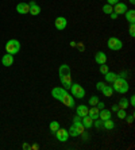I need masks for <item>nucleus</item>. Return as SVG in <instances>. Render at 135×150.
I'll return each instance as SVG.
<instances>
[{
  "label": "nucleus",
  "mask_w": 135,
  "mask_h": 150,
  "mask_svg": "<svg viewBox=\"0 0 135 150\" xmlns=\"http://www.w3.org/2000/svg\"><path fill=\"white\" fill-rule=\"evenodd\" d=\"M112 88H114V91H116L118 93H126V92L130 89L127 80L123 79V77H116V79L112 81Z\"/></svg>",
  "instance_id": "obj_1"
},
{
  "label": "nucleus",
  "mask_w": 135,
  "mask_h": 150,
  "mask_svg": "<svg viewBox=\"0 0 135 150\" xmlns=\"http://www.w3.org/2000/svg\"><path fill=\"white\" fill-rule=\"evenodd\" d=\"M6 50H7V53H10V54H16V53H19V50H20V43H19V41H16V39H10V41L6 43Z\"/></svg>",
  "instance_id": "obj_2"
},
{
  "label": "nucleus",
  "mask_w": 135,
  "mask_h": 150,
  "mask_svg": "<svg viewBox=\"0 0 135 150\" xmlns=\"http://www.w3.org/2000/svg\"><path fill=\"white\" fill-rule=\"evenodd\" d=\"M70 91H72L73 96L77 99H83L84 96H85V89H84V87H81V85L77 83H72Z\"/></svg>",
  "instance_id": "obj_3"
},
{
  "label": "nucleus",
  "mask_w": 135,
  "mask_h": 150,
  "mask_svg": "<svg viewBox=\"0 0 135 150\" xmlns=\"http://www.w3.org/2000/svg\"><path fill=\"white\" fill-rule=\"evenodd\" d=\"M107 46L111 50H115V52H116V50H120L122 47H123V42H122L119 38H116V37H112V38L108 39Z\"/></svg>",
  "instance_id": "obj_4"
},
{
  "label": "nucleus",
  "mask_w": 135,
  "mask_h": 150,
  "mask_svg": "<svg viewBox=\"0 0 135 150\" xmlns=\"http://www.w3.org/2000/svg\"><path fill=\"white\" fill-rule=\"evenodd\" d=\"M66 93H68L66 89L65 88H62V87H56V88H53L52 89V96L56 99V100H58V101L62 100V98L65 96Z\"/></svg>",
  "instance_id": "obj_5"
},
{
  "label": "nucleus",
  "mask_w": 135,
  "mask_h": 150,
  "mask_svg": "<svg viewBox=\"0 0 135 150\" xmlns=\"http://www.w3.org/2000/svg\"><path fill=\"white\" fill-rule=\"evenodd\" d=\"M56 137H57V139H58L59 142H66L68 138H69V133H68V130L59 127V129L56 131Z\"/></svg>",
  "instance_id": "obj_6"
},
{
  "label": "nucleus",
  "mask_w": 135,
  "mask_h": 150,
  "mask_svg": "<svg viewBox=\"0 0 135 150\" xmlns=\"http://www.w3.org/2000/svg\"><path fill=\"white\" fill-rule=\"evenodd\" d=\"M54 25H56V28H57V30L62 31V30H65V28H66L68 21H66V18H64V16H58V18L56 19V22H54Z\"/></svg>",
  "instance_id": "obj_7"
},
{
  "label": "nucleus",
  "mask_w": 135,
  "mask_h": 150,
  "mask_svg": "<svg viewBox=\"0 0 135 150\" xmlns=\"http://www.w3.org/2000/svg\"><path fill=\"white\" fill-rule=\"evenodd\" d=\"M62 104L66 105V107H70V108H73L74 105H76V103H74V99H73V96H70L69 93H66L65 96L62 98Z\"/></svg>",
  "instance_id": "obj_8"
},
{
  "label": "nucleus",
  "mask_w": 135,
  "mask_h": 150,
  "mask_svg": "<svg viewBox=\"0 0 135 150\" xmlns=\"http://www.w3.org/2000/svg\"><path fill=\"white\" fill-rule=\"evenodd\" d=\"M59 80H61V83H62V88H65L66 91L68 89H70V87H72V76H62V77H59Z\"/></svg>",
  "instance_id": "obj_9"
},
{
  "label": "nucleus",
  "mask_w": 135,
  "mask_h": 150,
  "mask_svg": "<svg viewBox=\"0 0 135 150\" xmlns=\"http://www.w3.org/2000/svg\"><path fill=\"white\" fill-rule=\"evenodd\" d=\"M1 64H3L4 67H11V65L14 64V56L10 54V53L4 54V56L1 57Z\"/></svg>",
  "instance_id": "obj_10"
},
{
  "label": "nucleus",
  "mask_w": 135,
  "mask_h": 150,
  "mask_svg": "<svg viewBox=\"0 0 135 150\" xmlns=\"http://www.w3.org/2000/svg\"><path fill=\"white\" fill-rule=\"evenodd\" d=\"M16 11H18V14H20V15L28 14L30 12V6L27 3H19L16 6Z\"/></svg>",
  "instance_id": "obj_11"
},
{
  "label": "nucleus",
  "mask_w": 135,
  "mask_h": 150,
  "mask_svg": "<svg viewBox=\"0 0 135 150\" xmlns=\"http://www.w3.org/2000/svg\"><path fill=\"white\" fill-rule=\"evenodd\" d=\"M126 11H127V6H126L124 3H116L114 7V12L118 15H122V14H126Z\"/></svg>",
  "instance_id": "obj_12"
},
{
  "label": "nucleus",
  "mask_w": 135,
  "mask_h": 150,
  "mask_svg": "<svg viewBox=\"0 0 135 150\" xmlns=\"http://www.w3.org/2000/svg\"><path fill=\"white\" fill-rule=\"evenodd\" d=\"M95 61H96V64H99V65L105 64V62H107V56H105V53L97 52L96 54H95Z\"/></svg>",
  "instance_id": "obj_13"
},
{
  "label": "nucleus",
  "mask_w": 135,
  "mask_h": 150,
  "mask_svg": "<svg viewBox=\"0 0 135 150\" xmlns=\"http://www.w3.org/2000/svg\"><path fill=\"white\" fill-rule=\"evenodd\" d=\"M30 14L34 15V16H37V15L41 14V7H39L38 4L35 3V1H30Z\"/></svg>",
  "instance_id": "obj_14"
},
{
  "label": "nucleus",
  "mask_w": 135,
  "mask_h": 150,
  "mask_svg": "<svg viewBox=\"0 0 135 150\" xmlns=\"http://www.w3.org/2000/svg\"><path fill=\"white\" fill-rule=\"evenodd\" d=\"M88 107L87 105H84V104H81V105H78L76 108V114L80 116V118H84V116H87L88 115Z\"/></svg>",
  "instance_id": "obj_15"
},
{
  "label": "nucleus",
  "mask_w": 135,
  "mask_h": 150,
  "mask_svg": "<svg viewBox=\"0 0 135 150\" xmlns=\"http://www.w3.org/2000/svg\"><path fill=\"white\" fill-rule=\"evenodd\" d=\"M58 74H59V77H62V76H69V74H70V67H69V65H66V64H62V65L59 67Z\"/></svg>",
  "instance_id": "obj_16"
},
{
  "label": "nucleus",
  "mask_w": 135,
  "mask_h": 150,
  "mask_svg": "<svg viewBox=\"0 0 135 150\" xmlns=\"http://www.w3.org/2000/svg\"><path fill=\"white\" fill-rule=\"evenodd\" d=\"M99 112H100V110L97 108L96 105H92V108L88 110V115L93 119V120H96V119H99Z\"/></svg>",
  "instance_id": "obj_17"
},
{
  "label": "nucleus",
  "mask_w": 135,
  "mask_h": 150,
  "mask_svg": "<svg viewBox=\"0 0 135 150\" xmlns=\"http://www.w3.org/2000/svg\"><path fill=\"white\" fill-rule=\"evenodd\" d=\"M81 122H83V125H84V127H85V129H90V127L93 126V119L90 118L89 115L81 118Z\"/></svg>",
  "instance_id": "obj_18"
},
{
  "label": "nucleus",
  "mask_w": 135,
  "mask_h": 150,
  "mask_svg": "<svg viewBox=\"0 0 135 150\" xmlns=\"http://www.w3.org/2000/svg\"><path fill=\"white\" fill-rule=\"evenodd\" d=\"M111 118V111H108V110H100V112H99V119L100 120H107V119Z\"/></svg>",
  "instance_id": "obj_19"
},
{
  "label": "nucleus",
  "mask_w": 135,
  "mask_h": 150,
  "mask_svg": "<svg viewBox=\"0 0 135 150\" xmlns=\"http://www.w3.org/2000/svg\"><path fill=\"white\" fill-rule=\"evenodd\" d=\"M124 15L128 23H134L135 22V10H127Z\"/></svg>",
  "instance_id": "obj_20"
},
{
  "label": "nucleus",
  "mask_w": 135,
  "mask_h": 150,
  "mask_svg": "<svg viewBox=\"0 0 135 150\" xmlns=\"http://www.w3.org/2000/svg\"><path fill=\"white\" fill-rule=\"evenodd\" d=\"M101 92H103V95L105 96V98H111L112 95H114V88L110 87V85H104V88L101 89Z\"/></svg>",
  "instance_id": "obj_21"
},
{
  "label": "nucleus",
  "mask_w": 135,
  "mask_h": 150,
  "mask_svg": "<svg viewBox=\"0 0 135 150\" xmlns=\"http://www.w3.org/2000/svg\"><path fill=\"white\" fill-rule=\"evenodd\" d=\"M103 127L105 130H114L115 129V122L110 118V119H107V120H104L103 122Z\"/></svg>",
  "instance_id": "obj_22"
},
{
  "label": "nucleus",
  "mask_w": 135,
  "mask_h": 150,
  "mask_svg": "<svg viewBox=\"0 0 135 150\" xmlns=\"http://www.w3.org/2000/svg\"><path fill=\"white\" fill-rule=\"evenodd\" d=\"M104 76H105V81H108V83H112V81H114L115 79L118 77V74L114 73V72H110V70H108V72L104 74Z\"/></svg>",
  "instance_id": "obj_23"
},
{
  "label": "nucleus",
  "mask_w": 135,
  "mask_h": 150,
  "mask_svg": "<svg viewBox=\"0 0 135 150\" xmlns=\"http://www.w3.org/2000/svg\"><path fill=\"white\" fill-rule=\"evenodd\" d=\"M128 105H130V101L127 100V99H120V101H119V104H118V107L119 108H122V110H126L128 107Z\"/></svg>",
  "instance_id": "obj_24"
},
{
  "label": "nucleus",
  "mask_w": 135,
  "mask_h": 150,
  "mask_svg": "<svg viewBox=\"0 0 135 150\" xmlns=\"http://www.w3.org/2000/svg\"><path fill=\"white\" fill-rule=\"evenodd\" d=\"M103 12L104 14H107V15H110L111 12H114V7H112L111 4H104L103 6Z\"/></svg>",
  "instance_id": "obj_25"
},
{
  "label": "nucleus",
  "mask_w": 135,
  "mask_h": 150,
  "mask_svg": "<svg viewBox=\"0 0 135 150\" xmlns=\"http://www.w3.org/2000/svg\"><path fill=\"white\" fill-rule=\"evenodd\" d=\"M49 129H50V131H52V133L56 134V131L59 129V123L58 122H52V123H50V126H49Z\"/></svg>",
  "instance_id": "obj_26"
},
{
  "label": "nucleus",
  "mask_w": 135,
  "mask_h": 150,
  "mask_svg": "<svg viewBox=\"0 0 135 150\" xmlns=\"http://www.w3.org/2000/svg\"><path fill=\"white\" fill-rule=\"evenodd\" d=\"M68 133H69V135H70V137H78V135H80V134L77 133L76 127H74V126H73V125L69 127V130H68Z\"/></svg>",
  "instance_id": "obj_27"
},
{
  "label": "nucleus",
  "mask_w": 135,
  "mask_h": 150,
  "mask_svg": "<svg viewBox=\"0 0 135 150\" xmlns=\"http://www.w3.org/2000/svg\"><path fill=\"white\" fill-rule=\"evenodd\" d=\"M97 103H99V98H97V96H92V98H89V105H96Z\"/></svg>",
  "instance_id": "obj_28"
},
{
  "label": "nucleus",
  "mask_w": 135,
  "mask_h": 150,
  "mask_svg": "<svg viewBox=\"0 0 135 150\" xmlns=\"http://www.w3.org/2000/svg\"><path fill=\"white\" fill-rule=\"evenodd\" d=\"M116 112H118V118H120V119H124L126 115H127V114H126V110H122V108H119Z\"/></svg>",
  "instance_id": "obj_29"
},
{
  "label": "nucleus",
  "mask_w": 135,
  "mask_h": 150,
  "mask_svg": "<svg viewBox=\"0 0 135 150\" xmlns=\"http://www.w3.org/2000/svg\"><path fill=\"white\" fill-rule=\"evenodd\" d=\"M128 34L131 37H135V25L134 23H130V30H128Z\"/></svg>",
  "instance_id": "obj_30"
},
{
  "label": "nucleus",
  "mask_w": 135,
  "mask_h": 150,
  "mask_svg": "<svg viewBox=\"0 0 135 150\" xmlns=\"http://www.w3.org/2000/svg\"><path fill=\"white\" fill-rule=\"evenodd\" d=\"M107 72H108V67L105 65V64H101V65H100V73L105 74Z\"/></svg>",
  "instance_id": "obj_31"
},
{
  "label": "nucleus",
  "mask_w": 135,
  "mask_h": 150,
  "mask_svg": "<svg viewBox=\"0 0 135 150\" xmlns=\"http://www.w3.org/2000/svg\"><path fill=\"white\" fill-rule=\"evenodd\" d=\"M95 122V126H96L97 129H101L103 127V120H100V119H96V120H93Z\"/></svg>",
  "instance_id": "obj_32"
},
{
  "label": "nucleus",
  "mask_w": 135,
  "mask_h": 150,
  "mask_svg": "<svg viewBox=\"0 0 135 150\" xmlns=\"http://www.w3.org/2000/svg\"><path fill=\"white\" fill-rule=\"evenodd\" d=\"M104 85H105V84L101 83V81H100V83H97L96 84V89H97V91H101V89L104 88Z\"/></svg>",
  "instance_id": "obj_33"
},
{
  "label": "nucleus",
  "mask_w": 135,
  "mask_h": 150,
  "mask_svg": "<svg viewBox=\"0 0 135 150\" xmlns=\"http://www.w3.org/2000/svg\"><path fill=\"white\" fill-rule=\"evenodd\" d=\"M124 119H127V122L128 123H132V122H134V115H126V118Z\"/></svg>",
  "instance_id": "obj_34"
},
{
  "label": "nucleus",
  "mask_w": 135,
  "mask_h": 150,
  "mask_svg": "<svg viewBox=\"0 0 135 150\" xmlns=\"http://www.w3.org/2000/svg\"><path fill=\"white\" fill-rule=\"evenodd\" d=\"M76 46H77V47H78V50H80V52H84V50H85V46H84L83 43H76Z\"/></svg>",
  "instance_id": "obj_35"
},
{
  "label": "nucleus",
  "mask_w": 135,
  "mask_h": 150,
  "mask_svg": "<svg viewBox=\"0 0 135 150\" xmlns=\"http://www.w3.org/2000/svg\"><path fill=\"white\" fill-rule=\"evenodd\" d=\"M116 3H119V0H107V4H111V6H115Z\"/></svg>",
  "instance_id": "obj_36"
},
{
  "label": "nucleus",
  "mask_w": 135,
  "mask_h": 150,
  "mask_svg": "<svg viewBox=\"0 0 135 150\" xmlns=\"http://www.w3.org/2000/svg\"><path fill=\"white\" fill-rule=\"evenodd\" d=\"M130 104H131L132 107H134V105H135V96H134V95H132L131 98H130Z\"/></svg>",
  "instance_id": "obj_37"
},
{
  "label": "nucleus",
  "mask_w": 135,
  "mask_h": 150,
  "mask_svg": "<svg viewBox=\"0 0 135 150\" xmlns=\"http://www.w3.org/2000/svg\"><path fill=\"white\" fill-rule=\"evenodd\" d=\"M96 107H97V108H99V110L104 108V103H101V101H99V103H97V104H96Z\"/></svg>",
  "instance_id": "obj_38"
},
{
  "label": "nucleus",
  "mask_w": 135,
  "mask_h": 150,
  "mask_svg": "<svg viewBox=\"0 0 135 150\" xmlns=\"http://www.w3.org/2000/svg\"><path fill=\"white\" fill-rule=\"evenodd\" d=\"M110 16H111V19H116V18L119 16L118 14H115V12H111V14H110Z\"/></svg>",
  "instance_id": "obj_39"
},
{
  "label": "nucleus",
  "mask_w": 135,
  "mask_h": 150,
  "mask_svg": "<svg viewBox=\"0 0 135 150\" xmlns=\"http://www.w3.org/2000/svg\"><path fill=\"white\" fill-rule=\"evenodd\" d=\"M118 110H119V107H118V105H116V104H115V105H112V111H114V112H116V111H118Z\"/></svg>",
  "instance_id": "obj_40"
},
{
  "label": "nucleus",
  "mask_w": 135,
  "mask_h": 150,
  "mask_svg": "<svg viewBox=\"0 0 135 150\" xmlns=\"http://www.w3.org/2000/svg\"><path fill=\"white\" fill-rule=\"evenodd\" d=\"M23 149H31V146H30L28 143H24V145H23Z\"/></svg>",
  "instance_id": "obj_41"
},
{
  "label": "nucleus",
  "mask_w": 135,
  "mask_h": 150,
  "mask_svg": "<svg viewBox=\"0 0 135 150\" xmlns=\"http://www.w3.org/2000/svg\"><path fill=\"white\" fill-rule=\"evenodd\" d=\"M76 43H77V42L72 41V42H70V46H72V47H74V46H76Z\"/></svg>",
  "instance_id": "obj_42"
},
{
  "label": "nucleus",
  "mask_w": 135,
  "mask_h": 150,
  "mask_svg": "<svg viewBox=\"0 0 135 150\" xmlns=\"http://www.w3.org/2000/svg\"><path fill=\"white\" fill-rule=\"evenodd\" d=\"M130 3H131V4H135V0H130Z\"/></svg>",
  "instance_id": "obj_43"
}]
</instances>
